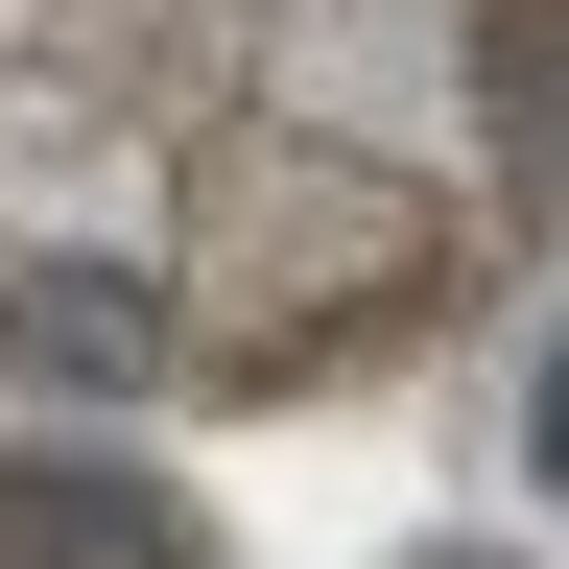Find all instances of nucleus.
Returning <instances> with one entry per match:
<instances>
[{"instance_id":"2","label":"nucleus","mask_w":569,"mask_h":569,"mask_svg":"<svg viewBox=\"0 0 569 569\" xmlns=\"http://www.w3.org/2000/svg\"><path fill=\"white\" fill-rule=\"evenodd\" d=\"M0 569H213L167 522V475H119V451H0Z\"/></svg>"},{"instance_id":"1","label":"nucleus","mask_w":569,"mask_h":569,"mask_svg":"<svg viewBox=\"0 0 569 569\" xmlns=\"http://www.w3.org/2000/svg\"><path fill=\"white\" fill-rule=\"evenodd\" d=\"M569 190V0H0V380L238 403L403 356Z\"/></svg>"}]
</instances>
